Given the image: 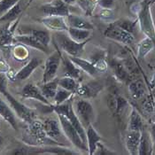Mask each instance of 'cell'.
<instances>
[{
    "label": "cell",
    "instance_id": "cell-25",
    "mask_svg": "<svg viewBox=\"0 0 155 155\" xmlns=\"http://www.w3.org/2000/svg\"><path fill=\"white\" fill-rule=\"evenodd\" d=\"M68 57L78 68H80L83 71L87 73L89 75L96 78L99 74V73L97 71L95 66L91 60H85L80 57H73V56H68Z\"/></svg>",
    "mask_w": 155,
    "mask_h": 155
},
{
    "label": "cell",
    "instance_id": "cell-44",
    "mask_svg": "<svg viewBox=\"0 0 155 155\" xmlns=\"http://www.w3.org/2000/svg\"><path fill=\"white\" fill-rule=\"evenodd\" d=\"M63 1H64L67 5H74V4H75L77 0H63Z\"/></svg>",
    "mask_w": 155,
    "mask_h": 155
},
{
    "label": "cell",
    "instance_id": "cell-19",
    "mask_svg": "<svg viewBox=\"0 0 155 155\" xmlns=\"http://www.w3.org/2000/svg\"><path fill=\"white\" fill-rule=\"evenodd\" d=\"M41 63H42V60H39L38 58H36V57L32 58L28 61V63H27L21 69H20L15 74L13 80L24 81V80L28 79L33 74V72L41 65Z\"/></svg>",
    "mask_w": 155,
    "mask_h": 155
},
{
    "label": "cell",
    "instance_id": "cell-31",
    "mask_svg": "<svg viewBox=\"0 0 155 155\" xmlns=\"http://www.w3.org/2000/svg\"><path fill=\"white\" fill-rule=\"evenodd\" d=\"M58 84L59 86L71 91L74 94H76L78 87H79V83L77 82V80L68 75L58 78Z\"/></svg>",
    "mask_w": 155,
    "mask_h": 155
},
{
    "label": "cell",
    "instance_id": "cell-29",
    "mask_svg": "<svg viewBox=\"0 0 155 155\" xmlns=\"http://www.w3.org/2000/svg\"><path fill=\"white\" fill-rule=\"evenodd\" d=\"M43 95L45 96L48 100L53 99L56 95L57 90L59 88L58 84V79H53L47 83H43L41 86H39Z\"/></svg>",
    "mask_w": 155,
    "mask_h": 155
},
{
    "label": "cell",
    "instance_id": "cell-21",
    "mask_svg": "<svg viewBox=\"0 0 155 155\" xmlns=\"http://www.w3.org/2000/svg\"><path fill=\"white\" fill-rule=\"evenodd\" d=\"M153 143L149 130L143 129L138 147V155H152L153 153Z\"/></svg>",
    "mask_w": 155,
    "mask_h": 155
},
{
    "label": "cell",
    "instance_id": "cell-27",
    "mask_svg": "<svg viewBox=\"0 0 155 155\" xmlns=\"http://www.w3.org/2000/svg\"><path fill=\"white\" fill-rule=\"evenodd\" d=\"M129 91L134 99H139L146 93V86L141 79L134 80L129 84Z\"/></svg>",
    "mask_w": 155,
    "mask_h": 155
},
{
    "label": "cell",
    "instance_id": "cell-41",
    "mask_svg": "<svg viewBox=\"0 0 155 155\" xmlns=\"http://www.w3.org/2000/svg\"><path fill=\"white\" fill-rule=\"evenodd\" d=\"M115 0H99L98 5L102 9H113Z\"/></svg>",
    "mask_w": 155,
    "mask_h": 155
},
{
    "label": "cell",
    "instance_id": "cell-4",
    "mask_svg": "<svg viewBox=\"0 0 155 155\" xmlns=\"http://www.w3.org/2000/svg\"><path fill=\"white\" fill-rule=\"evenodd\" d=\"M56 40L58 43V46L61 51L68 54V56L73 57H80L84 52L85 45L90 42L91 39L84 41L82 43H78L73 40L68 34H64L62 32H58L56 35ZM56 45V44H55Z\"/></svg>",
    "mask_w": 155,
    "mask_h": 155
},
{
    "label": "cell",
    "instance_id": "cell-6",
    "mask_svg": "<svg viewBox=\"0 0 155 155\" xmlns=\"http://www.w3.org/2000/svg\"><path fill=\"white\" fill-rule=\"evenodd\" d=\"M57 115H58V119L60 120V125H61L63 134L69 140V142L73 143L79 150L88 151V147H87L86 143H84L78 131L76 130V129L70 122V120L63 114H57Z\"/></svg>",
    "mask_w": 155,
    "mask_h": 155
},
{
    "label": "cell",
    "instance_id": "cell-34",
    "mask_svg": "<svg viewBox=\"0 0 155 155\" xmlns=\"http://www.w3.org/2000/svg\"><path fill=\"white\" fill-rule=\"evenodd\" d=\"M129 106H130V104L126 98H124L121 96L117 95V97H116V106H115L114 114L119 119V120L121 118V116L125 114V112L127 111Z\"/></svg>",
    "mask_w": 155,
    "mask_h": 155
},
{
    "label": "cell",
    "instance_id": "cell-12",
    "mask_svg": "<svg viewBox=\"0 0 155 155\" xmlns=\"http://www.w3.org/2000/svg\"><path fill=\"white\" fill-rule=\"evenodd\" d=\"M108 65L111 67L114 76L120 82L124 84H130L131 82V74L122 60L117 58H111L108 60Z\"/></svg>",
    "mask_w": 155,
    "mask_h": 155
},
{
    "label": "cell",
    "instance_id": "cell-10",
    "mask_svg": "<svg viewBox=\"0 0 155 155\" xmlns=\"http://www.w3.org/2000/svg\"><path fill=\"white\" fill-rule=\"evenodd\" d=\"M104 87H105V84L102 82L96 80V79L91 80L86 83L79 84L76 94L83 98L91 99L98 95L100 91H102Z\"/></svg>",
    "mask_w": 155,
    "mask_h": 155
},
{
    "label": "cell",
    "instance_id": "cell-11",
    "mask_svg": "<svg viewBox=\"0 0 155 155\" xmlns=\"http://www.w3.org/2000/svg\"><path fill=\"white\" fill-rule=\"evenodd\" d=\"M21 17L12 22L1 23L0 25V47H7L14 43V32L19 25Z\"/></svg>",
    "mask_w": 155,
    "mask_h": 155
},
{
    "label": "cell",
    "instance_id": "cell-17",
    "mask_svg": "<svg viewBox=\"0 0 155 155\" xmlns=\"http://www.w3.org/2000/svg\"><path fill=\"white\" fill-rule=\"evenodd\" d=\"M141 131L128 130L125 136V145L130 154L138 155V147L141 138Z\"/></svg>",
    "mask_w": 155,
    "mask_h": 155
},
{
    "label": "cell",
    "instance_id": "cell-47",
    "mask_svg": "<svg viewBox=\"0 0 155 155\" xmlns=\"http://www.w3.org/2000/svg\"><path fill=\"white\" fill-rule=\"evenodd\" d=\"M149 4H150L151 5H154V4H155V0H149Z\"/></svg>",
    "mask_w": 155,
    "mask_h": 155
},
{
    "label": "cell",
    "instance_id": "cell-8",
    "mask_svg": "<svg viewBox=\"0 0 155 155\" xmlns=\"http://www.w3.org/2000/svg\"><path fill=\"white\" fill-rule=\"evenodd\" d=\"M56 50L48 57L45 62V71L43 74V83H47L53 79L58 73L61 62V51L55 45Z\"/></svg>",
    "mask_w": 155,
    "mask_h": 155
},
{
    "label": "cell",
    "instance_id": "cell-45",
    "mask_svg": "<svg viewBox=\"0 0 155 155\" xmlns=\"http://www.w3.org/2000/svg\"><path fill=\"white\" fill-rule=\"evenodd\" d=\"M3 144H4V137H2V135H1V133H0V149L2 148Z\"/></svg>",
    "mask_w": 155,
    "mask_h": 155
},
{
    "label": "cell",
    "instance_id": "cell-22",
    "mask_svg": "<svg viewBox=\"0 0 155 155\" xmlns=\"http://www.w3.org/2000/svg\"><path fill=\"white\" fill-rule=\"evenodd\" d=\"M86 139L89 154L93 155L97 150V143L101 141V136L94 129L92 124L89 125L86 129Z\"/></svg>",
    "mask_w": 155,
    "mask_h": 155
},
{
    "label": "cell",
    "instance_id": "cell-46",
    "mask_svg": "<svg viewBox=\"0 0 155 155\" xmlns=\"http://www.w3.org/2000/svg\"><path fill=\"white\" fill-rule=\"evenodd\" d=\"M152 87H153V88L155 87V74L154 76L153 77V80H152Z\"/></svg>",
    "mask_w": 155,
    "mask_h": 155
},
{
    "label": "cell",
    "instance_id": "cell-32",
    "mask_svg": "<svg viewBox=\"0 0 155 155\" xmlns=\"http://www.w3.org/2000/svg\"><path fill=\"white\" fill-rule=\"evenodd\" d=\"M114 23L118 25L124 30L131 33L132 35L136 36L137 31V25H138V20L137 18L136 20H130V19H120L118 21H114Z\"/></svg>",
    "mask_w": 155,
    "mask_h": 155
},
{
    "label": "cell",
    "instance_id": "cell-24",
    "mask_svg": "<svg viewBox=\"0 0 155 155\" xmlns=\"http://www.w3.org/2000/svg\"><path fill=\"white\" fill-rule=\"evenodd\" d=\"M67 23L69 26V28H82V29H89V30H93L94 29V25L86 20L85 18L72 14L70 13L68 17H66Z\"/></svg>",
    "mask_w": 155,
    "mask_h": 155
},
{
    "label": "cell",
    "instance_id": "cell-42",
    "mask_svg": "<svg viewBox=\"0 0 155 155\" xmlns=\"http://www.w3.org/2000/svg\"><path fill=\"white\" fill-rule=\"evenodd\" d=\"M9 70H10V67L7 64V62L4 59H0V74L8 73Z\"/></svg>",
    "mask_w": 155,
    "mask_h": 155
},
{
    "label": "cell",
    "instance_id": "cell-2",
    "mask_svg": "<svg viewBox=\"0 0 155 155\" xmlns=\"http://www.w3.org/2000/svg\"><path fill=\"white\" fill-rule=\"evenodd\" d=\"M7 84L8 80L6 75L5 74H0V93L5 97L14 113L21 119L23 120L27 123H29L34 120L36 117V112L33 109L25 106L19 100H17L7 90Z\"/></svg>",
    "mask_w": 155,
    "mask_h": 155
},
{
    "label": "cell",
    "instance_id": "cell-33",
    "mask_svg": "<svg viewBox=\"0 0 155 155\" xmlns=\"http://www.w3.org/2000/svg\"><path fill=\"white\" fill-rule=\"evenodd\" d=\"M98 1L99 0H77L76 4L84 11L85 15L91 16L96 7L98 5Z\"/></svg>",
    "mask_w": 155,
    "mask_h": 155
},
{
    "label": "cell",
    "instance_id": "cell-14",
    "mask_svg": "<svg viewBox=\"0 0 155 155\" xmlns=\"http://www.w3.org/2000/svg\"><path fill=\"white\" fill-rule=\"evenodd\" d=\"M41 23L49 29L57 32H68L69 26L67 23L65 17L62 16H45L40 20Z\"/></svg>",
    "mask_w": 155,
    "mask_h": 155
},
{
    "label": "cell",
    "instance_id": "cell-26",
    "mask_svg": "<svg viewBox=\"0 0 155 155\" xmlns=\"http://www.w3.org/2000/svg\"><path fill=\"white\" fill-rule=\"evenodd\" d=\"M143 129V118L138 111L135 107L131 108L129 116L128 122V130H139L141 131Z\"/></svg>",
    "mask_w": 155,
    "mask_h": 155
},
{
    "label": "cell",
    "instance_id": "cell-48",
    "mask_svg": "<svg viewBox=\"0 0 155 155\" xmlns=\"http://www.w3.org/2000/svg\"><path fill=\"white\" fill-rule=\"evenodd\" d=\"M154 93H155V90H154Z\"/></svg>",
    "mask_w": 155,
    "mask_h": 155
},
{
    "label": "cell",
    "instance_id": "cell-16",
    "mask_svg": "<svg viewBox=\"0 0 155 155\" xmlns=\"http://www.w3.org/2000/svg\"><path fill=\"white\" fill-rule=\"evenodd\" d=\"M42 122H43V128L49 137L54 140H57L58 138L61 137L63 131L59 119L57 120L54 118H46Z\"/></svg>",
    "mask_w": 155,
    "mask_h": 155
},
{
    "label": "cell",
    "instance_id": "cell-35",
    "mask_svg": "<svg viewBox=\"0 0 155 155\" xmlns=\"http://www.w3.org/2000/svg\"><path fill=\"white\" fill-rule=\"evenodd\" d=\"M74 95V93H72L71 91L62 88L59 86L58 90H57V92H56V95L54 97L53 100L55 102V105H60L62 104L69 99H71L72 97Z\"/></svg>",
    "mask_w": 155,
    "mask_h": 155
},
{
    "label": "cell",
    "instance_id": "cell-7",
    "mask_svg": "<svg viewBox=\"0 0 155 155\" xmlns=\"http://www.w3.org/2000/svg\"><path fill=\"white\" fill-rule=\"evenodd\" d=\"M104 36L106 38L111 39L125 45H130L135 42L134 35L124 30L114 22L109 24L107 28L104 32Z\"/></svg>",
    "mask_w": 155,
    "mask_h": 155
},
{
    "label": "cell",
    "instance_id": "cell-1",
    "mask_svg": "<svg viewBox=\"0 0 155 155\" xmlns=\"http://www.w3.org/2000/svg\"><path fill=\"white\" fill-rule=\"evenodd\" d=\"M22 141L28 145L32 146H50V145H64L49 137L43 128V122L35 119L28 123V127L24 133Z\"/></svg>",
    "mask_w": 155,
    "mask_h": 155
},
{
    "label": "cell",
    "instance_id": "cell-13",
    "mask_svg": "<svg viewBox=\"0 0 155 155\" xmlns=\"http://www.w3.org/2000/svg\"><path fill=\"white\" fill-rule=\"evenodd\" d=\"M32 1L33 0H20L10 10H8L5 14L0 16V24L12 22L16 21L18 18L21 17L23 12Z\"/></svg>",
    "mask_w": 155,
    "mask_h": 155
},
{
    "label": "cell",
    "instance_id": "cell-36",
    "mask_svg": "<svg viewBox=\"0 0 155 155\" xmlns=\"http://www.w3.org/2000/svg\"><path fill=\"white\" fill-rule=\"evenodd\" d=\"M29 34L34 36L36 39L45 46H48L51 41V35L48 30L45 29H31Z\"/></svg>",
    "mask_w": 155,
    "mask_h": 155
},
{
    "label": "cell",
    "instance_id": "cell-5",
    "mask_svg": "<svg viewBox=\"0 0 155 155\" xmlns=\"http://www.w3.org/2000/svg\"><path fill=\"white\" fill-rule=\"evenodd\" d=\"M73 107L85 129L94 122L96 117L95 110L92 104L88 99L82 97L75 100Z\"/></svg>",
    "mask_w": 155,
    "mask_h": 155
},
{
    "label": "cell",
    "instance_id": "cell-28",
    "mask_svg": "<svg viewBox=\"0 0 155 155\" xmlns=\"http://www.w3.org/2000/svg\"><path fill=\"white\" fill-rule=\"evenodd\" d=\"M155 48L153 41L145 36L143 40H141L138 45H137V59L138 60H143L144 57L153 49Z\"/></svg>",
    "mask_w": 155,
    "mask_h": 155
},
{
    "label": "cell",
    "instance_id": "cell-39",
    "mask_svg": "<svg viewBox=\"0 0 155 155\" xmlns=\"http://www.w3.org/2000/svg\"><path fill=\"white\" fill-rule=\"evenodd\" d=\"M94 154L97 155H114L117 154V153L110 150L109 148H107L105 144H103L102 143H97V150H96L95 153Z\"/></svg>",
    "mask_w": 155,
    "mask_h": 155
},
{
    "label": "cell",
    "instance_id": "cell-15",
    "mask_svg": "<svg viewBox=\"0 0 155 155\" xmlns=\"http://www.w3.org/2000/svg\"><path fill=\"white\" fill-rule=\"evenodd\" d=\"M21 96L23 98H28V99H35L37 100L45 105L47 106H52L51 105V103L49 102L47 98L43 95L40 88L36 87L35 84H26L23 87L21 92Z\"/></svg>",
    "mask_w": 155,
    "mask_h": 155
},
{
    "label": "cell",
    "instance_id": "cell-23",
    "mask_svg": "<svg viewBox=\"0 0 155 155\" xmlns=\"http://www.w3.org/2000/svg\"><path fill=\"white\" fill-rule=\"evenodd\" d=\"M0 116L7 121L13 130H18V124L14 115V111L8 104L0 97Z\"/></svg>",
    "mask_w": 155,
    "mask_h": 155
},
{
    "label": "cell",
    "instance_id": "cell-9",
    "mask_svg": "<svg viewBox=\"0 0 155 155\" xmlns=\"http://www.w3.org/2000/svg\"><path fill=\"white\" fill-rule=\"evenodd\" d=\"M40 9L45 16H62L66 18L71 13L68 5L63 0H52L42 5Z\"/></svg>",
    "mask_w": 155,
    "mask_h": 155
},
{
    "label": "cell",
    "instance_id": "cell-30",
    "mask_svg": "<svg viewBox=\"0 0 155 155\" xmlns=\"http://www.w3.org/2000/svg\"><path fill=\"white\" fill-rule=\"evenodd\" d=\"M68 34L73 40H74V41H76L78 43H82V42L91 39V30L75 28H69L68 30Z\"/></svg>",
    "mask_w": 155,
    "mask_h": 155
},
{
    "label": "cell",
    "instance_id": "cell-20",
    "mask_svg": "<svg viewBox=\"0 0 155 155\" xmlns=\"http://www.w3.org/2000/svg\"><path fill=\"white\" fill-rule=\"evenodd\" d=\"M61 62L63 63V67L66 72V75L71 76L73 78L79 80L82 76V69L78 68L68 57V54L61 51Z\"/></svg>",
    "mask_w": 155,
    "mask_h": 155
},
{
    "label": "cell",
    "instance_id": "cell-38",
    "mask_svg": "<svg viewBox=\"0 0 155 155\" xmlns=\"http://www.w3.org/2000/svg\"><path fill=\"white\" fill-rule=\"evenodd\" d=\"M20 0H0V16L5 14Z\"/></svg>",
    "mask_w": 155,
    "mask_h": 155
},
{
    "label": "cell",
    "instance_id": "cell-37",
    "mask_svg": "<svg viewBox=\"0 0 155 155\" xmlns=\"http://www.w3.org/2000/svg\"><path fill=\"white\" fill-rule=\"evenodd\" d=\"M13 55L14 58L18 60H25L28 56V51L26 48L24 47L23 45L21 44V45H16L14 47V51H13Z\"/></svg>",
    "mask_w": 155,
    "mask_h": 155
},
{
    "label": "cell",
    "instance_id": "cell-18",
    "mask_svg": "<svg viewBox=\"0 0 155 155\" xmlns=\"http://www.w3.org/2000/svg\"><path fill=\"white\" fill-rule=\"evenodd\" d=\"M14 43H19L25 46H29V47L34 48L36 50H39L45 53H48V50H49L48 46H45V45H43L31 34L14 36Z\"/></svg>",
    "mask_w": 155,
    "mask_h": 155
},
{
    "label": "cell",
    "instance_id": "cell-3",
    "mask_svg": "<svg viewBox=\"0 0 155 155\" xmlns=\"http://www.w3.org/2000/svg\"><path fill=\"white\" fill-rule=\"evenodd\" d=\"M136 13L137 15L139 28L144 36L153 41L155 45V25L149 0H143L138 4H136Z\"/></svg>",
    "mask_w": 155,
    "mask_h": 155
},
{
    "label": "cell",
    "instance_id": "cell-43",
    "mask_svg": "<svg viewBox=\"0 0 155 155\" xmlns=\"http://www.w3.org/2000/svg\"><path fill=\"white\" fill-rule=\"evenodd\" d=\"M150 134H151V137H152V139H153V148L155 149V123H153L150 130Z\"/></svg>",
    "mask_w": 155,
    "mask_h": 155
},
{
    "label": "cell",
    "instance_id": "cell-40",
    "mask_svg": "<svg viewBox=\"0 0 155 155\" xmlns=\"http://www.w3.org/2000/svg\"><path fill=\"white\" fill-rule=\"evenodd\" d=\"M98 17L104 21H111L114 17V12L113 9H102L98 13Z\"/></svg>",
    "mask_w": 155,
    "mask_h": 155
}]
</instances>
